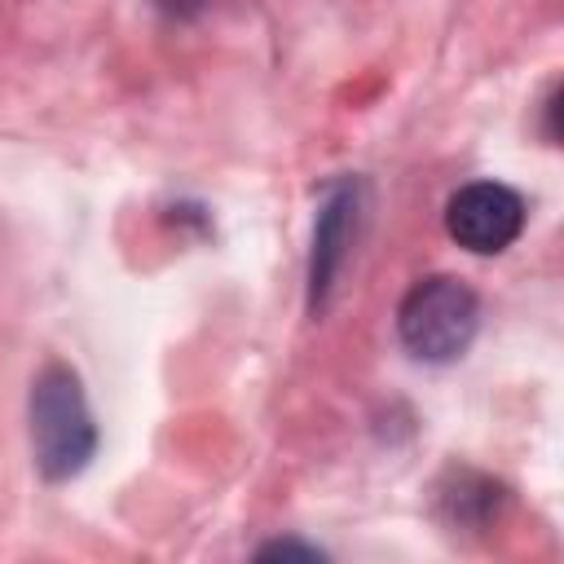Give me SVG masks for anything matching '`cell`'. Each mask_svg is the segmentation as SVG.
Returning <instances> with one entry per match:
<instances>
[{"label":"cell","instance_id":"obj_1","mask_svg":"<svg viewBox=\"0 0 564 564\" xmlns=\"http://www.w3.org/2000/svg\"><path fill=\"white\" fill-rule=\"evenodd\" d=\"M31 454L44 480H70L97 454V423L70 366H44L31 383Z\"/></svg>","mask_w":564,"mask_h":564},{"label":"cell","instance_id":"obj_2","mask_svg":"<svg viewBox=\"0 0 564 564\" xmlns=\"http://www.w3.org/2000/svg\"><path fill=\"white\" fill-rule=\"evenodd\" d=\"M480 330V300L467 282L432 273L414 282L397 308V339L414 361L445 366L458 361Z\"/></svg>","mask_w":564,"mask_h":564},{"label":"cell","instance_id":"obj_3","mask_svg":"<svg viewBox=\"0 0 564 564\" xmlns=\"http://www.w3.org/2000/svg\"><path fill=\"white\" fill-rule=\"evenodd\" d=\"M524 229V198L502 181H471L445 203V234L476 251L498 256L507 251Z\"/></svg>","mask_w":564,"mask_h":564},{"label":"cell","instance_id":"obj_4","mask_svg":"<svg viewBox=\"0 0 564 564\" xmlns=\"http://www.w3.org/2000/svg\"><path fill=\"white\" fill-rule=\"evenodd\" d=\"M361 212H366L361 176H344L326 189V198L317 207V225H313V256H308V313L326 308V295L348 260L352 238H357Z\"/></svg>","mask_w":564,"mask_h":564},{"label":"cell","instance_id":"obj_5","mask_svg":"<svg viewBox=\"0 0 564 564\" xmlns=\"http://www.w3.org/2000/svg\"><path fill=\"white\" fill-rule=\"evenodd\" d=\"M502 489L476 471H454V489L441 494V511L449 516V524H480L489 520V511L498 507Z\"/></svg>","mask_w":564,"mask_h":564},{"label":"cell","instance_id":"obj_6","mask_svg":"<svg viewBox=\"0 0 564 564\" xmlns=\"http://www.w3.org/2000/svg\"><path fill=\"white\" fill-rule=\"evenodd\" d=\"M256 555H260V560H322V551H317V546H308V542H295V538H278V542H264Z\"/></svg>","mask_w":564,"mask_h":564},{"label":"cell","instance_id":"obj_7","mask_svg":"<svg viewBox=\"0 0 564 564\" xmlns=\"http://www.w3.org/2000/svg\"><path fill=\"white\" fill-rule=\"evenodd\" d=\"M159 9L167 18H198L207 9V0H159Z\"/></svg>","mask_w":564,"mask_h":564},{"label":"cell","instance_id":"obj_8","mask_svg":"<svg viewBox=\"0 0 564 564\" xmlns=\"http://www.w3.org/2000/svg\"><path fill=\"white\" fill-rule=\"evenodd\" d=\"M555 110H560V93H551V97H546V141H551V145L560 141V128H555Z\"/></svg>","mask_w":564,"mask_h":564}]
</instances>
